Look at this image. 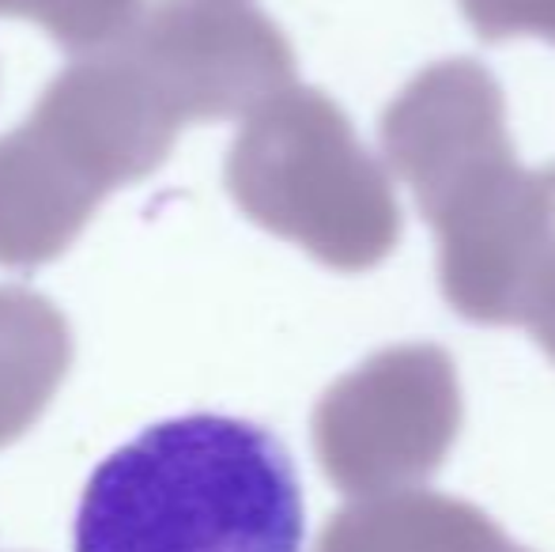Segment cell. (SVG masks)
Instances as JSON below:
<instances>
[{"label":"cell","mask_w":555,"mask_h":552,"mask_svg":"<svg viewBox=\"0 0 555 552\" xmlns=\"http://www.w3.org/2000/svg\"><path fill=\"white\" fill-rule=\"evenodd\" d=\"M302 492L276 435L231 416L147 427L91 473L76 552H299Z\"/></svg>","instance_id":"cell-1"},{"label":"cell","mask_w":555,"mask_h":552,"mask_svg":"<svg viewBox=\"0 0 555 552\" xmlns=\"http://www.w3.org/2000/svg\"><path fill=\"white\" fill-rule=\"evenodd\" d=\"M234 205L322 266L363 273L401 239L389 178L314 88H287L246 118L227 155Z\"/></svg>","instance_id":"cell-2"},{"label":"cell","mask_w":555,"mask_h":552,"mask_svg":"<svg viewBox=\"0 0 555 552\" xmlns=\"http://www.w3.org/2000/svg\"><path fill=\"white\" fill-rule=\"evenodd\" d=\"M461 427L453 360L435 345L378 352L318 401L314 450L348 496L416 488L446 462Z\"/></svg>","instance_id":"cell-3"},{"label":"cell","mask_w":555,"mask_h":552,"mask_svg":"<svg viewBox=\"0 0 555 552\" xmlns=\"http://www.w3.org/2000/svg\"><path fill=\"white\" fill-rule=\"evenodd\" d=\"M178 126L246 118L295 84L284 30L242 0H155L114 42Z\"/></svg>","instance_id":"cell-4"},{"label":"cell","mask_w":555,"mask_h":552,"mask_svg":"<svg viewBox=\"0 0 555 552\" xmlns=\"http://www.w3.org/2000/svg\"><path fill=\"white\" fill-rule=\"evenodd\" d=\"M20 129L95 208L117 185L159 170L182 133L167 103L114 46L68 65Z\"/></svg>","instance_id":"cell-5"},{"label":"cell","mask_w":555,"mask_h":552,"mask_svg":"<svg viewBox=\"0 0 555 552\" xmlns=\"http://www.w3.org/2000/svg\"><path fill=\"white\" fill-rule=\"evenodd\" d=\"M386 159L435 220L473 178L514 155L503 91L476 61H446L404 88L382 118Z\"/></svg>","instance_id":"cell-6"},{"label":"cell","mask_w":555,"mask_h":552,"mask_svg":"<svg viewBox=\"0 0 555 552\" xmlns=\"http://www.w3.org/2000/svg\"><path fill=\"white\" fill-rule=\"evenodd\" d=\"M314 552H529L480 508L435 492L366 496L333 515Z\"/></svg>","instance_id":"cell-7"},{"label":"cell","mask_w":555,"mask_h":552,"mask_svg":"<svg viewBox=\"0 0 555 552\" xmlns=\"http://www.w3.org/2000/svg\"><path fill=\"white\" fill-rule=\"evenodd\" d=\"M73 368V330L46 295L0 287V450L46 413Z\"/></svg>","instance_id":"cell-8"},{"label":"cell","mask_w":555,"mask_h":552,"mask_svg":"<svg viewBox=\"0 0 555 552\" xmlns=\"http://www.w3.org/2000/svg\"><path fill=\"white\" fill-rule=\"evenodd\" d=\"M144 0H0V15L35 20L57 46L73 53H95L114 46Z\"/></svg>","instance_id":"cell-9"},{"label":"cell","mask_w":555,"mask_h":552,"mask_svg":"<svg viewBox=\"0 0 555 552\" xmlns=\"http://www.w3.org/2000/svg\"><path fill=\"white\" fill-rule=\"evenodd\" d=\"M544 175V223L529 261L526 292H521V325L533 330L544 352L555 360V167Z\"/></svg>","instance_id":"cell-10"},{"label":"cell","mask_w":555,"mask_h":552,"mask_svg":"<svg viewBox=\"0 0 555 552\" xmlns=\"http://www.w3.org/2000/svg\"><path fill=\"white\" fill-rule=\"evenodd\" d=\"M461 8L488 42L514 35H541L555 42V0H461Z\"/></svg>","instance_id":"cell-11"}]
</instances>
